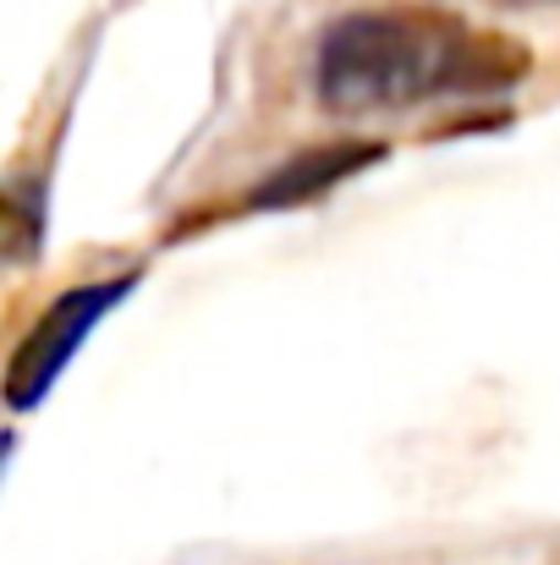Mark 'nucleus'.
I'll return each instance as SVG.
<instances>
[{
    "mask_svg": "<svg viewBox=\"0 0 560 565\" xmlns=\"http://www.w3.org/2000/svg\"><path fill=\"white\" fill-rule=\"evenodd\" d=\"M384 154V143H325V149H308V154H297V160H286L264 188L253 192V203L258 209H286V203H303V198H319V192H330L341 177H352V171H363L369 160Z\"/></svg>",
    "mask_w": 560,
    "mask_h": 565,
    "instance_id": "nucleus-3",
    "label": "nucleus"
},
{
    "mask_svg": "<svg viewBox=\"0 0 560 565\" xmlns=\"http://www.w3.org/2000/svg\"><path fill=\"white\" fill-rule=\"evenodd\" d=\"M133 286H138L133 275H116V280H94V286L61 291L55 308L33 324V335L11 352V363H6V401H11L17 412H28L33 401H44L50 384L61 379V369L77 358V347L94 335V324H99Z\"/></svg>",
    "mask_w": 560,
    "mask_h": 565,
    "instance_id": "nucleus-2",
    "label": "nucleus"
},
{
    "mask_svg": "<svg viewBox=\"0 0 560 565\" xmlns=\"http://www.w3.org/2000/svg\"><path fill=\"white\" fill-rule=\"evenodd\" d=\"M533 55L500 33H473L440 11H352L319 39V99L330 110H384L429 94H495L522 83Z\"/></svg>",
    "mask_w": 560,
    "mask_h": 565,
    "instance_id": "nucleus-1",
    "label": "nucleus"
}]
</instances>
